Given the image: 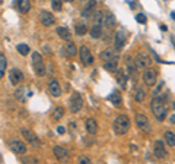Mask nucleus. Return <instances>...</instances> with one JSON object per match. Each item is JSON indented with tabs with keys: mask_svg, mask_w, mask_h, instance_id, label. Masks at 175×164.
I'll return each mask as SVG.
<instances>
[{
	"mask_svg": "<svg viewBox=\"0 0 175 164\" xmlns=\"http://www.w3.org/2000/svg\"><path fill=\"white\" fill-rule=\"evenodd\" d=\"M48 91H50L53 97H60L61 95V88H60L57 79H51L48 82Z\"/></svg>",
	"mask_w": 175,
	"mask_h": 164,
	"instance_id": "17",
	"label": "nucleus"
},
{
	"mask_svg": "<svg viewBox=\"0 0 175 164\" xmlns=\"http://www.w3.org/2000/svg\"><path fill=\"white\" fill-rule=\"evenodd\" d=\"M94 22L95 25H101L104 22V15L101 10H95V15H94Z\"/></svg>",
	"mask_w": 175,
	"mask_h": 164,
	"instance_id": "33",
	"label": "nucleus"
},
{
	"mask_svg": "<svg viewBox=\"0 0 175 164\" xmlns=\"http://www.w3.org/2000/svg\"><path fill=\"white\" fill-rule=\"evenodd\" d=\"M90 35H92V38H99L101 35H102V30H101V26L99 25H94L92 28H90Z\"/></svg>",
	"mask_w": 175,
	"mask_h": 164,
	"instance_id": "31",
	"label": "nucleus"
},
{
	"mask_svg": "<svg viewBox=\"0 0 175 164\" xmlns=\"http://www.w3.org/2000/svg\"><path fill=\"white\" fill-rule=\"evenodd\" d=\"M169 122H171L172 125H175V114H171V116H169Z\"/></svg>",
	"mask_w": 175,
	"mask_h": 164,
	"instance_id": "41",
	"label": "nucleus"
},
{
	"mask_svg": "<svg viewBox=\"0 0 175 164\" xmlns=\"http://www.w3.org/2000/svg\"><path fill=\"white\" fill-rule=\"evenodd\" d=\"M67 2H72V0H67Z\"/></svg>",
	"mask_w": 175,
	"mask_h": 164,
	"instance_id": "43",
	"label": "nucleus"
},
{
	"mask_svg": "<svg viewBox=\"0 0 175 164\" xmlns=\"http://www.w3.org/2000/svg\"><path fill=\"white\" fill-rule=\"evenodd\" d=\"M56 32L59 34L60 38H63V40H66V41H69V40H70V37H72V35H70V31H69L66 26H59Z\"/></svg>",
	"mask_w": 175,
	"mask_h": 164,
	"instance_id": "24",
	"label": "nucleus"
},
{
	"mask_svg": "<svg viewBox=\"0 0 175 164\" xmlns=\"http://www.w3.org/2000/svg\"><path fill=\"white\" fill-rule=\"evenodd\" d=\"M79 56H80L82 63L85 65V66L94 63V56H92L90 50L88 48V46H82L80 47V50H79Z\"/></svg>",
	"mask_w": 175,
	"mask_h": 164,
	"instance_id": "7",
	"label": "nucleus"
},
{
	"mask_svg": "<svg viewBox=\"0 0 175 164\" xmlns=\"http://www.w3.org/2000/svg\"><path fill=\"white\" fill-rule=\"evenodd\" d=\"M39 21H41V24L44 26H51L54 24V16L48 10H43V12L39 13Z\"/></svg>",
	"mask_w": 175,
	"mask_h": 164,
	"instance_id": "13",
	"label": "nucleus"
},
{
	"mask_svg": "<svg viewBox=\"0 0 175 164\" xmlns=\"http://www.w3.org/2000/svg\"><path fill=\"white\" fill-rule=\"evenodd\" d=\"M22 136L31 144V145H34V147H39V139L37 138V135L34 133L32 131L29 129H22Z\"/></svg>",
	"mask_w": 175,
	"mask_h": 164,
	"instance_id": "12",
	"label": "nucleus"
},
{
	"mask_svg": "<svg viewBox=\"0 0 175 164\" xmlns=\"http://www.w3.org/2000/svg\"><path fill=\"white\" fill-rule=\"evenodd\" d=\"M18 51H19L22 56L29 54V46H26V44H18Z\"/></svg>",
	"mask_w": 175,
	"mask_h": 164,
	"instance_id": "34",
	"label": "nucleus"
},
{
	"mask_svg": "<svg viewBox=\"0 0 175 164\" xmlns=\"http://www.w3.org/2000/svg\"><path fill=\"white\" fill-rule=\"evenodd\" d=\"M6 65H8V60L3 54H0V79L3 78L4 71H6Z\"/></svg>",
	"mask_w": 175,
	"mask_h": 164,
	"instance_id": "32",
	"label": "nucleus"
},
{
	"mask_svg": "<svg viewBox=\"0 0 175 164\" xmlns=\"http://www.w3.org/2000/svg\"><path fill=\"white\" fill-rule=\"evenodd\" d=\"M32 67H34V72L37 76H44L45 75V66H44L43 57L38 51H34L32 53Z\"/></svg>",
	"mask_w": 175,
	"mask_h": 164,
	"instance_id": "3",
	"label": "nucleus"
},
{
	"mask_svg": "<svg viewBox=\"0 0 175 164\" xmlns=\"http://www.w3.org/2000/svg\"><path fill=\"white\" fill-rule=\"evenodd\" d=\"M31 95H32V93H31L26 87H19V88L15 91V98L22 101V103L26 100V97H31Z\"/></svg>",
	"mask_w": 175,
	"mask_h": 164,
	"instance_id": "15",
	"label": "nucleus"
},
{
	"mask_svg": "<svg viewBox=\"0 0 175 164\" xmlns=\"http://www.w3.org/2000/svg\"><path fill=\"white\" fill-rule=\"evenodd\" d=\"M110 101H111V104H114L116 107H120V105L123 104V97H121V94L118 91H114V93L110 95Z\"/></svg>",
	"mask_w": 175,
	"mask_h": 164,
	"instance_id": "23",
	"label": "nucleus"
},
{
	"mask_svg": "<svg viewBox=\"0 0 175 164\" xmlns=\"http://www.w3.org/2000/svg\"><path fill=\"white\" fill-rule=\"evenodd\" d=\"M104 22H105V26H107V28H111V26H114V24H116V18L112 16L111 13H107L105 18H104Z\"/></svg>",
	"mask_w": 175,
	"mask_h": 164,
	"instance_id": "30",
	"label": "nucleus"
},
{
	"mask_svg": "<svg viewBox=\"0 0 175 164\" xmlns=\"http://www.w3.org/2000/svg\"><path fill=\"white\" fill-rule=\"evenodd\" d=\"M63 116H64V109L63 107H56V109L53 110V113H51L53 120H60Z\"/></svg>",
	"mask_w": 175,
	"mask_h": 164,
	"instance_id": "29",
	"label": "nucleus"
},
{
	"mask_svg": "<svg viewBox=\"0 0 175 164\" xmlns=\"http://www.w3.org/2000/svg\"><path fill=\"white\" fill-rule=\"evenodd\" d=\"M18 8L22 13H26L31 10V3L29 0H18Z\"/></svg>",
	"mask_w": 175,
	"mask_h": 164,
	"instance_id": "25",
	"label": "nucleus"
},
{
	"mask_svg": "<svg viewBox=\"0 0 175 164\" xmlns=\"http://www.w3.org/2000/svg\"><path fill=\"white\" fill-rule=\"evenodd\" d=\"M133 95H134V100L139 101V103H143L146 100V91L143 88H137Z\"/></svg>",
	"mask_w": 175,
	"mask_h": 164,
	"instance_id": "26",
	"label": "nucleus"
},
{
	"mask_svg": "<svg viewBox=\"0 0 175 164\" xmlns=\"http://www.w3.org/2000/svg\"><path fill=\"white\" fill-rule=\"evenodd\" d=\"M153 154L156 158H167L168 156V151L167 148H165V144L163 141H156L153 145Z\"/></svg>",
	"mask_w": 175,
	"mask_h": 164,
	"instance_id": "8",
	"label": "nucleus"
},
{
	"mask_svg": "<svg viewBox=\"0 0 175 164\" xmlns=\"http://www.w3.org/2000/svg\"><path fill=\"white\" fill-rule=\"evenodd\" d=\"M53 10H61V0H51Z\"/></svg>",
	"mask_w": 175,
	"mask_h": 164,
	"instance_id": "36",
	"label": "nucleus"
},
{
	"mask_svg": "<svg viewBox=\"0 0 175 164\" xmlns=\"http://www.w3.org/2000/svg\"><path fill=\"white\" fill-rule=\"evenodd\" d=\"M134 60H136L137 69H146V67H149L150 63H152V59H150L147 54H145V53H140V54H137Z\"/></svg>",
	"mask_w": 175,
	"mask_h": 164,
	"instance_id": "10",
	"label": "nucleus"
},
{
	"mask_svg": "<svg viewBox=\"0 0 175 164\" xmlns=\"http://www.w3.org/2000/svg\"><path fill=\"white\" fill-rule=\"evenodd\" d=\"M142 79L145 82L147 87H153L156 84V81H158V73L155 71L153 67H147L143 71V75H142Z\"/></svg>",
	"mask_w": 175,
	"mask_h": 164,
	"instance_id": "4",
	"label": "nucleus"
},
{
	"mask_svg": "<svg viewBox=\"0 0 175 164\" xmlns=\"http://www.w3.org/2000/svg\"><path fill=\"white\" fill-rule=\"evenodd\" d=\"M99 57L104 60V62H108V60H114V59H118V53H117L114 48H107V50L101 51Z\"/></svg>",
	"mask_w": 175,
	"mask_h": 164,
	"instance_id": "16",
	"label": "nucleus"
},
{
	"mask_svg": "<svg viewBox=\"0 0 175 164\" xmlns=\"http://www.w3.org/2000/svg\"><path fill=\"white\" fill-rule=\"evenodd\" d=\"M77 53V48H76V44H73V42H69L67 46H66V54L69 57H75Z\"/></svg>",
	"mask_w": 175,
	"mask_h": 164,
	"instance_id": "28",
	"label": "nucleus"
},
{
	"mask_svg": "<svg viewBox=\"0 0 175 164\" xmlns=\"http://www.w3.org/2000/svg\"><path fill=\"white\" fill-rule=\"evenodd\" d=\"M53 152H54V156H56V158L57 160H60V161H63V160H66L67 158V150H64L63 147H59V145H56V147L53 148Z\"/></svg>",
	"mask_w": 175,
	"mask_h": 164,
	"instance_id": "20",
	"label": "nucleus"
},
{
	"mask_svg": "<svg viewBox=\"0 0 175 164\" xmlns=\"http://www.w3.org/2000/svg\"><path fill=\"white\" fill-rule=\"evenodd\" d=\"M75 32L77 34V35H85L86 32H88V25H86L83 21H76L75 22Z\"/></svg>",
	"mask_w": 175,
	"mask_h": 164,
	"instance_id": "21",
	"label": "nucleus"
},
{
	"mask_svg": "<svg viewBox=\"0 0 175 164\" xmlns=\"http://www.w3.org/2000/svg\"><path fill=\"white\" fill-rule=\"evenodd\" d=\"M124 42H126V32L123 30H118L116 34V40H114V46H116L117 50H121L124 47Z\"/></svg>",
	"mask_w": 175,
	"mask_h": 164,
	"instance_id": "18",
	"label": "nucleus"
},
{
	"mask_svg": "<svg viewBox=\"0 0 175 164\" xmlns=\"http://www.w3.org/2000/svg\"><path fill=\"white\" fill-rule=\"evenodd\" d=\"M9 79H10L12 85H19L22 81H23V73H22L18 67H13V69H10V72H9Z\"/></svg>",
	"mask_w": 175,
	"mask_h": 164,
	"instance_id": "11",
	"label": "nucleus"
},
{
	"mask_svg": "<svg viewBox=\"0 0 175 164\" xmlns=\"http://www.w3.org/2000/svg\"><path fill=\"white\" fill-rule=\"evenodd\" d=\"M95 8H96V2L95 0H88V4L82 10V18H90L92 13H95V10H96Z\"/></svg>",
	"mask_w": 175,
	"mask_h": 164,
	"instance_id": "14",
	"label": "nucleus"
},
{
	"mask_svg": "<svg viewBox=\"0 0 175 164\" xmlns=\"http://www.w3.org/2000/svg\"><path fill=\"white\" fill-rule=\"evenodd\" d=\"M163 141L168 147H175V133L171 131H167L163 133Z\"/></svg>",
	"mask_w": 175,
	"mask_h": 164,
	"instance_id": "22",
	"label": "nucleus"
},
{
	"mask_svg": "<svg viewBox=\"0 0 175 164\" xmlns=\"http://www.w3.org/2000/svg\"><path fill=\"white\" fill-rule=\"evenodd\" d=\"M136 125H137V127H140L142 132H146V133L150 132V122H149V119H147V116H145V114H142V113L137 114Z\"/></svg>",
	"mask_w": 175,
	"mask_h": 164,
	"instance_id": "6",
	"label": "nucleus"
},
{
	"mask_svg": "<svg viewBox=\"0 0 175 164\" xmlns=\"http://www.w3.org/2000/svg\"><path fill=\"white\" fill-rule=\"evenodd\" d=\"M117 62H118V59L108 60V62H105V65H104V69L108 72H117Z\"/></svg>",
	"mask_w": 175,
	"mask_h": 164,
	"instance_id": "27",
	"label": "nucleus"
},
{
	"mask_svg": "<svg viewBox=\"0 0 175 164\" xmlns=\"http://www.w3.org/2000/svg\"><path fill=\"white\" fill-rule=\"evenodd\" d=\"M130 126H131L130 119L126 114H118L116 117V120H114V132L117 135H126L128 132V129H130Z\"/></svg>",
	"mask_w": 175,
	"mask_h": 164,
	"instance_id": "2",
	"label": "nucleus"
},
{
	"mask_svg": "<svg viewBox=\"0 0 175 164\" xmlns=\"http://www.w3.org/2000/svg\"><path fill=\"white\" fill-rule=\"evenodd\" d=\"M116 73H117V79H118V84L121 85V87H124V85H126V73H124V72H121V71H117Z\"/></svg>",
	"mask_w": 175,
	"mask_h": 164,
	"instance_id": "35",
	"label": "nucleus"
},
{
	"mask_svg": "<svg viewBox=\"0 0 175 164\" xmlns=\"http://www.w3.org/2000/svg\"><path fill=\"white\" fill-rule=\"evenodd\" d=\"M136 21L139 22V24H146V22H147V18H146V15H143V13H137Z\"/></svg>",
	"mask_w": 175,
	"mask_h": 164,
	"instance_id": "37",
	"label": "nucleus"
},
{
	"mask_svg": "<svg viewBox=\"0 0 175 164\" xmlns=\"http://www.w3.org/2000/svg\"><path fill=\"white\" fill-rule=\"evenodd\" d=\"M9 147H10V151H13L15 154H18V156H23V154L26 152V145L25 144H22L21 141H18V139L10 141Z\"/></svg>",
	"mask_w": 175,
	"mask_h": 164,
	"instance_id": "9",
	"label": "nucleus"
},
{
	"mask_svg": "<svg viewBox=\"0 0 175 164\" xmlns=\"http://www.w3.org/2000/svg\"><path fill=\"white\" fill-rule=\"evenodd\" d=\"M174 109H175V103H174Z\"/></svg>",
	"mask_w": 175,
	"mask_h": 164,
	"instance_id": "42",
	"label": "nucleus"
},
{
	"mask_svg": "<svg viewBox=\"0 0 175 164\" xmlns=\"http://www.w3.org/2000/svg\"><path fill=\"white\" fill-rule=\"evenodd\" d=\"M82 105H83V98L79 93H73L70 100H69V107H70V111L72 113H77L80 111Z\"/></svg>",
	"mask_w": 175,
	"mask_h": 164,
	"instance_id": "5",
	"label": "nucleus"
},
{
	"mask_svg": "<svg viewBox=\"0 0 175 164\" xmlns=\"http://www.w3.org/2000/svg\"><path fill=\"white\" fill-rule=\"evenodd\" d=\"M79 163H82V164H88V163H90V160L89 158H88V157H80V158H79Z\"/></svg>",
	"mask_w": 175,
	"mask_h": 164,
	"instance_id": "38",
	"label": "nucleus"
},
{
	"mask_svg": "<svg viewBox=\"0 0 175 164\" xmlns=\"http://www.w3.org/2000/svg\"><path fill=\"white\" fill-rule=\"evenodd\" d=\"M85 126H86V132L89 135H96V132H98V123H96V120H94V119H86Z\"/></svg>",
	"mask_w": 175,
	"mask_h": 164,
	"instance_id": "19",
	"label": "nucleus"
},
{
	"mask_svg": "<svg viewBox=\"0 0 175 164\" xmlns=\"http://www.w3.org/2000/svg\"><path fill=\"white\" fill-rule=\"evenodd\" d=\"M57 132H59L60 135H63L64 132H66V127H64V126H59V127H57Z\"/></svg>",
	"mask_w": 175,
	"mask_h": 164,
	"instance_id": "40",
	"label": "nucleus"
},
{
	"mask_svg": "<svg viewBox=\"0 0 175 164\" xmlns=\"http://www.w3.org/2000/svg\"><path fill=\"white\" fill-rule=\"evenodd\" d=\"M23 163H37V158H32V157H26V158H23Z\"/></svg>",
	"mask_w": 175,
	"mask_h": 164,
	"instance_id": "39",
	"label": "nucleus"
},
{
	"mask_svg": "<svg viewBox=\"0 0 175 164\" xmlns=\"http://www.w3.org/2000/svg\"><path fill=\"white\" fill-rule=\"evenodd\" d=\"M165 103H167V95H161V94L153 97V100H152L150 109H152V113L158 122H163L168 116V109Z\"/></svg>",
	"mask_w": 175,
	"mask_h": 164,
	"instance_id": "1",
	"label": "nucleus"
}]
</instances>
